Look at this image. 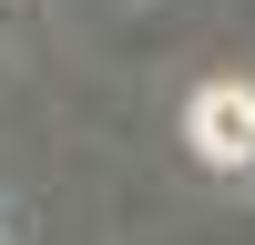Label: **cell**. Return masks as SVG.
I'll use <instances>...</instances> for the list:
<instances>
[{"label":"cell","mask_w":255,"mask_h":245,"mask_svg":"<svg viewBox=\"0 0 255 245\" xmlns=\"http://www.w3.org/2000/svg\"><path fill=\"white\" fill-rule=\"evenodd\" d=\"M194 143H204V163H255V92L245 82H215V92H194Z\"/></svg>","instance_id":"cell-1"}]
</instances>
